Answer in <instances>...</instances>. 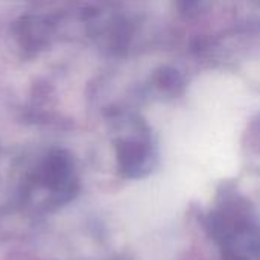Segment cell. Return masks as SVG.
<instances>
[{"instance_id": "cell-2", "label": "cell", "mask_w": 260, "mask_h": 260, "mask_svg": "<svg viewBox=\"0 0 260 260\" xmlns=\"http://www.w3.org/2000/svg\"><path fill=\"white\" fill-rule=\"evenodd\" d=\"M119 168L123 175L129 178L140 177L148 172L151 163V149L145 140L129 139L123 140L117 146Z\"/></svg>"}, {"instance_id": "cell-3", "label": "cell", "mask_w": 260, "mask_h": 260, "mask_svg": "<svg viewBox=\"0 0 260 260\" xmlns=\"http://www.w3.org/2000/svg\"><path fill=\"white\" fill-rule=\"evenodd\" d=\"M157 87L166 94L177 96L183 90V78L177 70L165 67L157 73Z\"/></svg>"}, {"instance_id": "cell-1", "label": "cell", "mask_w": 260, "mask_h": 260, "mask_svg": "<svg viewBox=\"0 0 260 260\" xmlns=\"http://www.w3.org/2000/svg\"><path fill=\"white\" fill-rule=\"evenodd\" d=\"M41 186L49 190L50 203L61 206L76 197L78 186L73 181V166L67 155L53 154L47 158L41 171Z\"/></svg>"}, {"instance_id": "cell-4", "label": "cell", "mask_w": 260, "mask_h": 260, "mask_svg": "<svg viewBox=\"0 0 260 260\" xmlns=\"http://www.w3.org/2000/svg\"><path fill=\"white\" fill-rule=\"evenodd\" d=\"M175 2H177V8H178L180 12L192 14L193 11H197L201 0H175Z\"/></svg>"}]
</instances>
